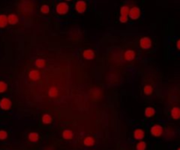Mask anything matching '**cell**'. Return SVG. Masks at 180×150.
Segmentation results:
<instances>
[{
	"label": "cell",
	"instance_id": "1",
	"mask_svg": "<svg viewBox=\"0 0 180 150\" xmlns=\"http://www.w3.org/2000/svg\"><path fill=\"white\" fill-rule=\"evenodd\" d=\"M129 7L128 5H123L120 8V22L121 23H127L128 20V12H129Z\"/></svg>",
	"mask_w": 180,
	"mask_h": 150
},
{
	"label": "cell",
	"instance_id": "2",
	"mask_svg": "<svg viewBox=\"0 0 180 150\" xmlns=\"http://www.w3.org/2000/svg\"><path fill=\"white\" fill-rule=\"evenodd\" d=\"M69 6L67 3L65 2H60L57 4L56 7V11L59 14V15H65L69 12Z\"/></svg>",
	"mask_w": 180,
	"mask_h": 150
},
{
	"label": "cell",
	"instance_id": "3",
	"mask_svg": "<svg viewBox=\"0 0 180 150\" xmlns=\"http://www.w3.org/2000/svg\"><path fill=\"white\" fill-rule=\"evenodd\" d=\"M150 133L155 137H160L163 135V133H164V127L158 124L154 125L150 128Z\"/></svg>",
	"mask_w": 180,
	"mask_h": 150
},
{
	"label": "cell",
	"instance_id": "4",
	"mask_svg": "<svg viewBox=\"0 0 180 150\" xmlns=\"http://www.w3.org/2000/svg\"><path fill=\"white\" fill-rule=\"evenodd\" d=\"M141 17V9L137 6H134L129 9L128 12V18H130L133 20H136Z\"/></svg>",
	"mask_w": 180,
	"mask_h": 150
},
{
	"label": "cell",
	"instance_id": "5",
	"mask_svg": "<svg viewBox=\"0 0 180 150\" xmlns=\"http://www.w3.org/2000/svg\"><path fill=\"white\" fill-rule=\"evenodd\" d=\"M140 47L144 49V50H148L152 47V41L149 37H142L140 40Z\"/></svg>",
	"mask_w": 180,
	"mask_h": 150
},
{
	"label": "cell",
	"instance_id": "6",
	"mask_svg": "<svg viewBox=\"0 0 180 150\" xmlns=\"http://www.w3.org/2000/svg\"><path fill=\"white\" fill-rule=\"evenodd\" d=\"M12 107V101L8 97H3L0 100V108L4 111H8Z\"/></svg>",
	"mask_w": 180,
	"mask_h": 150
},
{
	"label": "cell",
	"instance_id": "7",
	"mask_svg": "<svg viewBox=\"0 0 180 150\" xmlns=\"http://www.w3.org/2000/svg\"><path fill=\"white\" fill-rule=\"evenodd\" d=\"M75 9L78 13H80V14L84 13L87 9V5H86L85 1H84V0H78V1L76 3Z\"/></svg>",
	"mask_w": 180,
	"mask_h": 150
},
{
	"label": "cell",
	"instance_id": "8",
	"mask_svg": "<svg viewBox=\"0 0 180 150\" xmlns=\"http://www.w3.org/2000/svg\"><path fill=\"white\" fill-rule=\"evenodd\" d=\"M124 58L126 61H132L133 60H134L135 58V52L133 49H128L125 52L124 54Z\"/></svg>",
	"mask_w": 180,
	"mask_h": 150
},
{
	"label": "cell",
	"instance_id": "9",
	"mask_svg": "<svg viewBox=\"0 0 180 150\" xmlns=\"http://www.w3.org/2000/svg\"><path fill=\"white\" fill-rule=\"evenodd\" d=\"M144 136H145V132H144V131L141 128H137L134 130V138L137 141H141L144 138Z\"/></svg>",
	"mask_w": 180,
	"mask_h": 150
},
{
	"label": "cell",
	"instance_id": "10",
	"mask_svg": "<svg viewBox=\"0 0 180 150\" xmlns=\"http://www.w3.org/2000/svg\"><path fill=\"white\" fill-rule=\"evenodd\" d=\"M7 20H8V24L14 26L19 22V17H18L15 13H11L7 16Z\"/></svg>",
	"mask_w": 180,
	"mask_h": 150
},
{
	"label": "cell",
	"instance_id": "11",
	"mask_svg": "<svg viewBox=\"0 0 180 150\" xmlns=\"http://www.w3.org/2000/svg\"><path fill=\"white\" fill-rule=\"evenodd\" d=\"M170 115L173 120H179L180 119V107L174 106L170 111Z\"/></svg>",
	"mask_w": 180,
	"mask_h": 150
},
{
	"label": "cell",
	"instance_id": "12",
	"mask_svg": "<svg viewBox=\"0 0 180 150\" xmlns=\"http://www.w3.org/2000/svg\"><path fill=\"white\" fill-rule=\"evenodd\" d=\"M83 56L86 60H92L95 56V53L92 49H86L83 53Z\"/></svg>",
	"mask_w": 180,
	"mask_h": 150
},
{
	"label": "cell",
	"instance_id": "13",
	"mask_svg": "<svg viewBox=\"0 0 180 150\" xmlns=\"http://www.w3.org/2000/svg\"><path fill=\"white\" fill-rule=\"evenodd\" d=\"M29 78L33 80V81H38L40 78H41V73L36 70H31L29 72V75H28Z\"/></svg>",
	"mask_w": 180,
	"mask_h": 150
},
{
	"label": "cell",
	"instance_id": "14",
	"mask_svg": "<svg viewBox=\"0 0 180 150\" xmlns=\"http://www.w3.org/2000/svg\"><path fill=\"white\" fill-rule=\"evenodd\" d=\"M84 144L86 147H92L95 144V139L92 136H87L84 140Z\"/></svg>",
	"mask_w": 180,
	"mask_h": 150
},
{
	"label": "cell",
	"instance_id": "15",
	"mask_svg": "<svg viewBox=\"0 0 180 150\" xmlns=\"http://www.w3.org/2000/svg\"><path fill=\"white\" fill-rule=\"evenodd\" d=\"M73 136H74V133L71 130L67 129L62 132V138L64 140H72L73 139Z\"/></svg>",
	"mask_w": 180,
	"mask_h": 150
},
{
	"label": "cell",
	"instance_id": "16",
	"mask_svg": "<svg viewBox=\"0 0 180 150\" xmlns=\"http://www.w3.org/2000/svg\"><path fill=\"white\" fill-rule=\"evenodd\" d=\"M28 140L31 142H37L39 141V133L36 132H31L28 134Z\"/></svg>",
	"mask_w": 180,
	"mask_h": 150
},
{
	"label": "cell",
	"instance_id": "17",
	"mask_svg": "<svg viewBox=\"0 0 180 150\" xmlns=\"http://www.w3.org/2000/svg\"><path fill=\"white\" fill-rule=\"evenodd\" d=\"M8 25L7 16L5 14H0V28H5Z\"/></svg>",
	"mask_w": 180,
	"mask_h": 150
},
{
	"label": "cell",
	"instance_id": "18",
	"mask_svg": "<svg viewBox=\"0 0 180 150\" xmlns=\"http://www.w3.org/2000/svg\"><path fill=\"white\" fill-rule=\"evenodd\" d=\"M144 113H145V116L147 117V118H151V117H153L156 114V110L153 107L149 106L145 109Z\"/></svg>",
	"mask_w": 180,
	"mask_h": 150
},
{
	"label": "cell",
	"instance_id": "19",
	"mask_svg": "<svg viewBox=\"0 0 180 150\" xmlns=\"http://www.w3.org/2000/svg\"><path fill=\"white\" fill-rule=\"evenodd\" d=\"M34 64H35L36 67H37V68H39V69H43L44 67L46 66V61H45L44 59H42V58H38L37 60L35 61Z\"/></svg>",
	"mask_w": 180,
	"mask_h": 150
},
{
	"label": "cell",
	"instance_id": "20",
	"mask_svg": "<svg viewBox=\"0 0 180 150\" xmlns=\"http://www.w3.org/2000/svg\"><path fill=\"white\" fill-rule=\"evenodd\" d=\"M41 121L45 125H49L52 123V117L49 114H44L41 118Z\"/></svg>",
	"mask_w": 180,
	"mask_h": 150
},
{
	"label": "cell",
	"instance_id": "21",
	"mask_svg": "<svg viewBox=\"0 0 180 150\" xmlns=\"http://www.w3.org/2000/svg\"><path fill=\"white\" fill-rule=\"evenodd\" d=\"M48 95L50 97H56L58 95V90L56 87H51L48 91Z\"/></svg>",
	"mask_w": 180,
	"mask_h": 150
},
{
	"label": "cell",
	"instance_id": "22",
	"mask_svg": "<svg viewBox=\"0 0 180 150\" xmlns=\"http://www.w3.org/2000/svg\"><path fill=\"white\" fill-rule=\"evenodd\" d=\"M146 147H147V144L145 141H140L135 146L136 150H146Z\"/></svg>",
	"mask_w": 180,
	"mask_h": 150
},
{
	"label": "cell",
	"instance_id": "23",
	"mask_svg": "<svg viewBox=\"0 0 180 150\" xmlns=\"http://www.w3.org/2000/svg\"><path fill=\"white\" fill-rule=\"evenodd\" d=\"M143 92L145 95L147 96H149L153 93V88L151 85H145L143 88Z\"/></svg>",
	"mask_w": 180,
	"mask_h": 150
},
{
	"label": "cell",
	"instance_id": "24",
	"mask_svg": "<svg viewBox=\"0 0 180 150\" xmlns=\"http://www.w3.org/2000/svg\"><path fill=\"white\" fill-rule=\"evenodd\" d=\"M8 85L4 81H0V93H4L7 91Z\"/></svg>",
	"mask_w": 180,
	"mask_h": 150
},
{
	"label": "cell",
	"instance_id": "25",
	"mask_svg": "<svg viewBox=\"0 0 180 150\" xmlns=\"http://www.w3.org/2000/svg\"><path fill=\"white\" fill-rule=\"evenodd\" d=\"M50 11V8L48 5H43L41 7V12L43 13V14H48L49 13Z\"/></svg>",
	"mask_w": 180,
	"mask_h": 150
},
{
	"label": "cell",
	"instance_id": "26",
	"mask_svg": "<svg viewBox=\"0 0 180 150\" xmlns=\"http://www.w3.org/2000/svg\"><path fill=\"white\" fill-rule=\"evenodd\" d=\"M8 137V133L5 130H0V140L1 141H4L5 139H7Z\"/></svg>",
	"mask_w": 180,
	"mask_h": 150
},
{
	"label": "cell",
	"instance_id": "27",
	"mask_svg": "<svg viewBox=\"0 0 180 150\" xmlns=\"http://www.w3.org/2000/svg\"><path fill=\"white\" fill-rule=\"evenodd\" d=\"M176 45H177V48L178 50H180V39H178V40H177V41Z\"/></svg>",
	"mask_w": 180,
	"mask_h": 150
},
{
	"label": "cell",
	"instance_id": "28",
	"mask_svg": "<svg viewBox=\"0 0 180 150\" xmlns=\"http://www.w3.org/2000/svg\"><path fill=\"white\" fill-rule=\"evenodd\" d=\"M65 1H67V2H69V1H72V0H65Z\"/></svg>",
	"mask_w": 180,
	"mask_h": 150
},
{
	"label": "cell",
	"instance_id": "29",
	"mask_svg": "<svg viewBox=\"0 0 180 150\" xmlns=\"http://www.w3.org/2000/svg\"><path fill=\"white\" fill-rule=\"evenodd\" d=\"M177 150H180V147H178V148H177Z\"/></svg>",
	"mask_w": 180,
	"mask_h": 150
}]
</instances>
